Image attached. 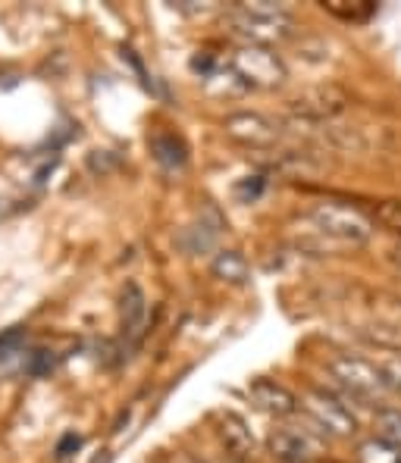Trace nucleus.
<instances>
[{
    "label": "nucleus",
    "mask_w": 401,
    "mask_h": 463,
    "mask_svg": "<svg viewBox=\"0 0 401 463\" xmlns=\"http://www.w3.org/2000/svg\"><path fill=\"white\" fill-rule=\"evenodd\" d=\"M226 23L242 44H261L273 47L282 44L285 38L295 35V19L282 4H270V0H251V4H235L226 13Z\"/></svg>",
    "instance_id": "2"
},
{
    "label": "nucleus",
    "mask_w": 401,
    "mask_h": 463,
    "mask_svg": "<svg viewBox=\"0 0 401 463\" xmlns=\"http://www.w3.org/2000/svg\"><path fill=\"white\" fill-rule=\"evenodd\" d=\"M361 463H401V451L386 441L373 439L361 445Z\"/></svg>",
    "instance_id": "17"
},
{
    "label": "nucleus",
    "mask_w": 401,
    "mask_h": 463,
    "mask_svg": "<svg viewBox=\"0 0 401 463\" xmlns=\"http://www.w3.org/2000/svg\"><path fill=\"white\" fill-rule=\"evenodd\" d=\"M223 128L233 141L251 147V151H273L282 138V126L263 113H233L223 119Z\"/></svg>",
    "instance_id": "7"
},
{
    "label": "nucleus",
    "mask_w": 401,
    "mask_h": 463,
    "mask_svg": "<svg viewBox=\"0 0 401 463\" xmlns=\"http://www.w3.org/2000/svg\"><path fill=\"white\" fill-rule=\"evenodd\" d=\"M329 373L342 392H348L358 401H386L389 398V385L379 366L367 357H355V354H339L329 360Z\"/></svg>",
    "instance_id": "3"
},
{
    "label": "nucleus",
    "mask_w": 401,
    "mask_h": 463,
    "mask_svg": "<svg viewBox=\"0 0 401 463\" xmlns=\"http://www.w3.org/2000/svg\"><path fill=\"white\" fill-rule=\"evenodd\" d=\"M201 460H204V463H239L235 458H229V454H204Z\"/></svg>",
    "instance_id": "23"
},
{
    "label": "nucleus",
    "mask_w": 401,
    "mask_h": 463,
    "mask_svg": "<svg viewBox=\"0 0 401 463\" xmlns=\"http://www.w3.org/2000/svg\"><path fill=\"white\" fill-rule=\"evenodd\" d=\"M210 272H214L220 282H229V285H244L251 279V267L239 250H220V254L214 257V263H210Z\"/></svg>",
    "instance_id": "12"
},
{
    "label": "nucleus",
    "mask_w": 401,
    "mask_h": 463,
    "mask_svg": "<svg viewBox=\"0 0 401 463\" xmlns=\"http://www.w3.org/2000/svg\"><path fill=\"white\" fill-rule=\"evenodd\" d=\"M304 411H308L310 423L320 429L323 435L332 439H351L358 432V417L345 407V401L339 394H329L323 388L304 394Z\"/></svg>",
    "instance_id": "6"
},
{
    "label": "nucleus",
    "mask_w": 401,
    "mask_h": 463,
    "mask_svg": "<svg viewBox=\"0 0 401 463\" xmlns=\"http://www.w3.org/2000/svg\"><path fill=\"white\" fill-rule=\"evenodd\" d=\"M204 85H207L210 91H216V94H242V91H248L244 79L229 63L226 66H216V70L210 72L207 79H204Z\"/></svg>",
    "instance_id": "15"
},
{
    "label": "nucleus",
    "mask_w": 401,
    "mask_h": 463,
    "mask_svg": "<svg viewBox=\"0 0 401 463\" xmlns=\"http://www.w3.org/2000/svg\"><path fill=\"white\" fill-rule=\"evenodd\" d=\"M214 432H216V439H220V445L226 448L229 458H235L239 463H254L257 439L239 413H233V411L214 413Z\"/></svg>",
    "instance_id": "9"
},
{
    "label": "nucleus",
    "mask_w": 401,
    "mask_h": 463,
    "mask_svg": "<svg viewBox=\"0 0 401 463\" xmlns=\"http://www.w3.org/2000/svg\"><path fill=\"white\" fill-rule=\"evenodd\" d=\"M373 429H377L379 441H386V445H392L401 451V411H392V407L379 411L377 420H373Z\"/></svg>",
    "instance_id": "16"
},
{
    "label": "nucleus",
    "mask_w": 401,
    "mask_h": 463,
    "mask_svg": "<svg viewBox=\"0 0 401 463\" xmlns=\"http://www.w3.org/2000/svg\"><path fill=\"white\" fill-rule=\"evenodd\" d=\"M81 445V439H79V435H66V439L63 441H60V448H57V458H70V451H72V448H79Z\"/></svg>",
    "instance_id": "21"
},
{
    "label": "nucleus",
    "mask_w": 401,
    "mask_h": 463,
    "mask_svg": "<svg viewBox=\"0 0 401 463\" xmlns=\"http://www.w3.org/2000/svg\"><path fill=\"white\" fill-rule=\"evenodd\" d=\"M145 326H148V298L138 285L129 282L126 288H122V298H119L122 338H126V342H138L141 332H145Z\"/></svg>",
    "instance_id": "11"
},
{
    "label": "nucleus",
    "mask_w": 401,
    "mask_h": 463,
    "mask_svg": "<svg viewBox=\"0 0 401 463\" xmlns=\"http://www.w3.org/2000/svg\"><path fill=\"white\" fill-rule=\"evenodd\" d=\"M276 463H314L320 458V435L301 426H280L267 439Z\"/></svg>",
    "instance_id": "8"
},
{
    "label": "nucleus",
    "mask_w": 401,
    "mask_h": 463,
    "mask_svg": "<svg viewBox=\"0 0 401 463\" xmlns=\"http://www.w3.org/2000/svg\"><path fill=\"white\" fill-rule=\"evenodd\" d=\"M151 151L163 163V166H169V169L186 166V145H182L176 135H154V138H151Z\"/></svg>",
    "instance_id": "14"
},
{
    "label": "nucleus",
    "mask_w": 401,
    "mask_h": 463,
    "mask_svg": "<svg viewBox=\"0 0 401 463\" xmlns=\"http://www.w3.org/2000/svg\"><path fill=\"white\" fill-rule=\"evenodd\" d=\"M323 10L342 23H367L377 13V4L373 0H326Z\"/></svg>",
    "instance_id": "13"
},
{
    "label": "nucleus",
    "mask_w": 401,
    "mask_h": 463,
    "mask_svg": "<svg viewBox=\"0 0 401 463\" xmlns=\"http://www.w3.org/2000/svg\"><path fill=\"white\" fill-rule=\"evenodd\" d=\"M235 192H239L242 201H254V197L263 192V175H254V182L248 179V182H244V185L235 188Z\"/></svg>",
    "instance_id": "19"
},
{
    "label": "nucleus",
    "mask_w": 401,
    "mask_h": 463,
    "mask_svg": "<svg viewBox=\"0 0 401 463\" xmlns=\"http://www.w3.org/2000/svg\"><path fill=\"white\" fill-rule=\"evenodd\" d=\"M351 98L345 88L332 85H314V88H304L298 91L295 98L289 100V110H291V119L298 122H332L336 116H342L348 110Z\"/></svg>",
    "instance_id": "5"
},
{
    "label": "nucleus",
    "mask_w": 401,
    "mask_h": 463,
    "mask_svg": "<svg viewBox=\"0 0 401 463\" xmlns=\"http://www.w3.org/2000/svg\"><path fill=\"white\" fill-rule=\"evenodd\" d=\"M163 463H204V460L192 458V454H186V451H169V454H163Z\"/></svg>",
    "instance_id": "22"
},
{
    "label": "nucleus",
    "mask_w": 401,
    "mask_h": 463,
    "mask_svg": "<svg viewBox=\"0 0 401 463\" xmlns=\"http://www.w3.org/2000/svg\"><path fill=\"white\" fill-rule=\"evenodd\" d=\"M298 244L310 254H339L364 248L373 238V222L348 203L320 201L298 220Z\"/></svg>",
    "instance_id": "1"
},
{
    "label": "nucleus",
    "mask_w": 401,
    "mask_h": 463,
    "mask_svg": "<svg viewBox=\"0 0 401 463\" xmlns=\"http://www.w3.org/2000/svg\"><path fill=\"white\" fill-rule=\"evenodd\" d=\"M94 463H110V454L104 451V458H98V460H94Z\"/></svg>",
    "instance_id": "25"
},
{
    "label": "nucleus",
    "mask_w": 401,
    "mask_h": 463,
    "mask_svg": "<svg viewBox=\"0 0 401 463\" xmlns=\"http://www.w3.org/2000/svg\"><path fill=\"white\" fill-rule=\"evenodd\" d=\"M377 222H383L389 232L401 235V201H383L377 203Z\"/></svg>",
    "instance_id": "18"
},
{
    "label": "nucleus",
    "mask_w": 401,
    "mask_h": 463,
    "mask_svg": "<svg viewBox=\"0 0 401 463\" xmlns=\"http://www.w3.org/2000/svg\"><path fill=\"white\" fill-rule=\"evenodd\" d=\"M229 66L244 79L248 88H280L289 79V66L273 47L239 44L229 57Z\"/></svg>",
    "instance_id": "4"
},
{
    "label": "nucleus",
    "mask_w": 401,
    "mask_h": 463,
    "mask_svg": "<svg viewBox=\"0 0 401 463\" xmlns=\"http://www.w3.org/2000/svg\"><path fill=\"white\" fill-rule=\"evenodd\" d=\"M248 401L257 407L261 413H267V417H291V413L298 411V398L289 392L285 385L273 383V379H254V383L248 385Z\"/></svg>",
    "instance_id": "10"
},
{
    "label": "nucleus",
    "mask_w": 401,
    "mask_h": 463,
    "mask_svg": "<svg viewBox=\"0 0 401 463\" xmlns=\"http://www.w3.org/2000/svg\"><path fill=\"white\" fill-rule=\"evenodd\" d=\"M10 201H4V197H0V216H6V213H10Z\"/></svg>",
    "instance_id": "24"
},
{
    "label": "nucleus",
    "mask_w": 401,
    "mask_h": 463,
    "mask_svg": "<svg viewBox=\"0 0 401 463\" xmlns=\"http://www.w3.org/2000/svg\"><path fill=\"white\" fill-rule=\"evenodd\" d=\"M173 10L188 13V16H198V13L210 10V4H198V0H179V4H173Z\"/></svg>",
    "instance_id": "20"
}]
</instances>
